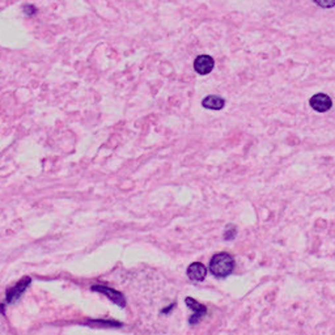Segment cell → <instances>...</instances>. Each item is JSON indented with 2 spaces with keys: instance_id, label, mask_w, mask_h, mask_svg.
<instances>
[{
  "instance_id": "8992f818",
  "label": "cell",
  "mask_w": 335,
  "mask_h": 335,
  "mask_svg": "<svg viewBox=\"0 0 335 335\" xmlns=\"http://www.w3.org/2000/svg\"><path fill=\"white\" fill-rule=\"evenodd\" d=\"M215 61L210 55H199L194 62V68L199 75H207L214 70Z\"/></svg>"
},
{
  "instance_id": "30bf717a",
  "label": "cell",
  "mask_w": 335,
  "mask_h": 335,
  "mask_svg": "<svg viewBox=\"0 0 335 335\" xmlns=\"http://www.w3.org/2000/svg\"><path fill=\"white\" fill-rule=\"evenodd\" d=\"M24 9H25V13H27V15H29V16L34 15V13H36V11H37V9L34 8L33 6H29V4H28V6H25Z\"/></svg>"
},
{
  "instance_id": "6da1fadb",
  "label": "cell",
  "mask_w": 335,
  "mask_h": 335,
  "mask_svg": "<svg viewBox=\"0 0 335 335\" xmlns=\"http://www.w3.org/2000/svg\"><path fill=\"white\" fill-rule=\"evenodd\" d=\"M235 258L228 253H218L210 261V272L215 278L224 279L235 270Z\"/></svg>"
},
{
  "instance_id": "9c48e42d",
  "label": "cell",
  "mask_w": 335,
  "mask_h": 335,
  "mask_svg": "<svg viewBox=\"0 0 335 335\" xmlns=\"http://www.w3.org/2000/svg\"><path fill=\"white\" fill-rule=\"evenodd\" d=\"M236 228L233 225H228L225 229V233H224V239L225 240H233L236 237Z\"/></svg>"
},
{
  "instance_id": "7a4b0ae2",
  "label": "cell",
  "mask_w": 335,
  "mask_h": 335,
  "mask_svg": "<svg viewBox=\"0 0 335 335\" xmlns=\"http://www.w3.org/2000/svg\"><path fill=\"white\" fill-rule=\"evenodd\" d=\"M32 279L29 276H25L21 280L17 281V283L13 286V287L8 288L6 292V302L7 304H13L15 301H17L20 297L24 295V292L27 291V288L31 286Z\"/></svg>"
},
{
  "instance_id": "3957f363",
  "label": "cell",
  "mask_w": 335,
  "mask_h": 335,
  "mask_svg": "<svg viewBox=\"0 0 335 335\" xmlns=\"http://www.w3.org/2000/svg\"><path fill=\"white\" fill-rule=\"evenodd\" d=\"M186 305L189 308L193 311V316L189 318V323L190 325H196V323H199L200 320L204 317L205 314H207V308H205L204 305L198 302L196 300H194L193 297H186Z\"/></svg>"
},
{
  "instance_id": "8fae6325",
  "label": "cell",
  "mask_w": 335,
  "mask_h": 335,
  "mask_svg": "<svg viewBox=\"0 0 335 335\" xmlns=\"http://www.w3.org/2000/svg\"><path fill=\"white\" fill-rule=\"evenodd\" d=\"M320 7H323V8H330V7L335 6V2H331V3H322V2H316Z\"/></svg>"
},
{
  "instance_id": "5b68a950",
  "label": "cell",
  "mask_w": 335,
  "mask_h": 335,
  "mask_svg": "<svg viewBox=\"0 0 335 335\" xmlns=\"http://www.w3.org/2000/svg\"><path fill=\"white\" fill-rule=\"evenodd\" d=\"M309 104H311V106L314 110H317L320 113L327 112V110L331 109L332 106L331 98L325 93L314 94L311 98V101H309Z\"/></svg>"
},
{
  "instance_id": "52a82bcc",
  "label": "cell",
  "mask_w": 335,
  "mask_h": 335,
  "mask_svg": "<svg viewBox=\"0 0 335 335\" xmlns=\"http://www.w3.org/2000/svg\"><path fill=\"white\" fill-rule=\"evenodd\" d=\"M187 276L194 281H203L207 276V269L203 263L194 262L187 267Z\"/></svg>"
},
{
  "instance_id": "ba28073f",
  "label": "cell",
  "mask_w": 335,
  "mask_h": 335,
  "mask_svg": "<svg viewBox=\"0 0 335 335\" xmlns=\"http://www.w3.org/2000/svg\"><path fill=\"white\" fill-rule=\"evenodd\" d=\"M203 108L205 109H211V110H220L223 109L224 105H225V101L219 96H207L204 100L202 101Z\"/></svg>"
},
{
  "instance_id": "7c38bea8",
  "label": "cell",
  "mask_w": 335,
  "mask_h": 335,
  "mask_svg": "<svg viewBox=\"0 0 335 335\" xmlns=\"http://www.w3.org/2000/svg\"><path fill=\"white\" fill-rule=\"evenodd\" d=\"M174 306H175V304H170V305H169V306H168V308H165V309H163V311H161V313H163V314H166V313H169V312H170V311H172V309H173V308H174Z\"/></svg>"
},
{
  "instance_id": "277c9868",
  "label": "cell",
  "mask_w": 335,
  "mask_h": 335,
  "mask_svg": "<svg viewBox=\"0 0 335 335\" xmlns=\"http://www.w3.org/2000/svg\"><path fill=\"white\" fill-rule=\"evenodd\" d=\"M92 291L102 293V295H105L106 297H109L114 304H117L118 306H121V308L126 306V299H124L123 295H122L121 292H118V291L113 290V288L105 287V286H93Z\"/></svg>"
}]
</instances>
